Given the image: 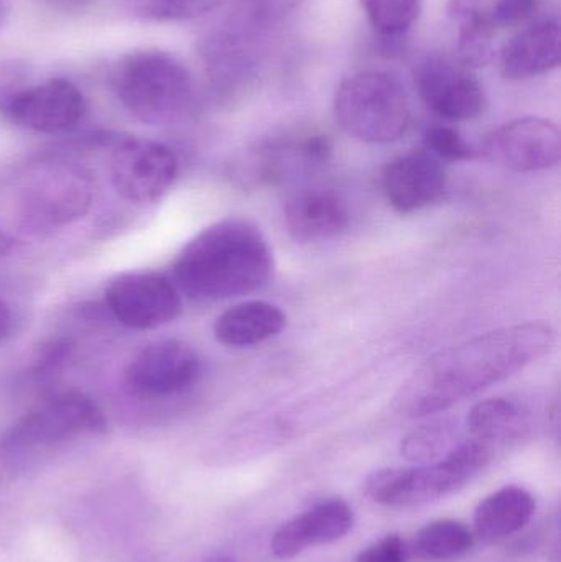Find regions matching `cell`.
<instances>
[{
	"mask_svg": "<svg viewBox=\"0 0 561 562\" xmlns=\"http://www.w3.org/2000/svg\"><path fill=\"white\" fill-rule=\"evenodd\" d=\"M553 344V327L542 321H530L441 350L404 383L397 396L399 409L411 418L447 412L523 372L546 357Z\"/></svg>",
	"mask_w": 561,
	"mask_h": 562,
	"instance_id": "obj_1",
	"label": "cell"
},
{
	"mask_svg": "<svg viewBox=\"0 0 561 562\" xmlns=\"http://www.w3.org/2000/svg\"><path fill=\"white\" fill-rule=\"evenodd\" d=\"M272 272L273 254L262 231L231 217L183 247L173 263V283L190 300L213 303L260 290Z\"/></svg>",
	"mask_w": 561,
	"mask_h": 562,
	"instance_id": "obj_2",
	"label": "cell"
},
{
	"mask_svg": "<svg viewBox=\"0 0 561 562\" xmlns=\"http://www.w3.org/2000/svg\"><path fill=\"white\" fill-rule=\"evenodd\" d=\"M493 454L494 448L486 442L467 438L428 464L375 471L366 481V494L384 507L430 504L467 487L490 465Z\"/></svg>",
	"mask_w": 561,
	"mask_h": 562,
	"instance_id": "obj_3",
	"label": "cell"
},
{
	"mask_svg": "<svg viewBox=\"0 0 561 562\" xmlns=\"http://www.w3.org/2000/svg\"><path fill=\"white\" fill-rule=\"evenodd\" d=\"M333 112L341 131L364 144H392L411 124L407 92L384 71H359L346 78L336 89Z\"/></svg>",
	"mask_w": 561,
	"mask_h": 562,
	"instance_id": "obj_4",
	"label": "cell"
},
{
	"mask_svg": "<svg viewBox=\"0 0 561 562\" xmlns=\"http://www.w3.org/2000/svg\"><path fill=\"white\" fill-rule=\"evenodd\" d=\"M115 89L138 121L167 125L180 121L193 102V81L183 63L165 52L128 56L119 69Z\"/></svg>",
	"mask_w": 561,
	"mask_h": 562,
	"instance_id": "obj_5",
	"label": "cell"
},
{
	"mask_svg": "<svg viewBox=\"0 0 561 562\" xmlns=\"http://www.w3.org/2000/svg\"><path fill=\"white\" fill-rule=\"evenodd\" d=\"M108 429L102 409L82 393H63L23 416L3 438V448L26 449L56 445Z\"/></svg>",
	"mask_w": 561,
	"mask_h": 562,
	"instance_id": "obj_6",
	"label": "cell"
},
{
	"mask_svg": "<svg viewBox=\"0 0 561 562\" xmlns=\"http://www.w3.org/2000/svg\"><path fill=\"white\" fill-rule=\"evenodd\" d=\"M200 353L183 340H158L135 353L125 369V386L145 400L167 398L190 390L201 376Z\"/></svg>",
	"mask_w": 561,
	"mask_h": 562,
	"instance_id": "obj_7",
	"label": "cell"
},
{
	"mask_svg": "<svg viewBox=\"0 0 561 562\" xmlns=\"http://www.w3.org/2000/svg\"><path fill=\"white\" fill-rule=\"evenodd\" d=\"M89 175L69 165H48L30 175L23 187V211L33 224L65 226L85 216L91 206Z\"/></svg>",
	"mask_w": 561,
	"mask_h": 562,
	"instance_id": "obj_8",
	"label": "cell"
},
{
	"mask_svg": "<svg viewBox=\"0 0 561 562\" xmlns=\"http://www.w3.org/2000/svg\"><path fill=\"white\" fill-rule=\"evenodd\" d=\"M105 304L131 329H157L177 319L181 296L173 281L160 273L131 272L108 284Z\"/></svg>",
	"mask_w": 561,
	"mask_h": 562,
	"instance_id": "obj_9",
	"label": "cell"
},
{
	"mask_svg": "<svg viewBox=\"0 0 561 562\" xmlns=\"http://www.w3.org/2000/svg\"><path fill=\"white\" fill-rule=\"evenodd\" d=\"M415 88L424 104L445 121H474L486 111L480 79L467 66L441 56H430L417 66Z\"/></svg>",
	"mask_w": 561,
	"mask_h": 562,
	"instance_id": "obj_10",
	"label": "cell"
},
{
	"mask_svg": "<svg viewBox=\"0 0 561 562\" xmlns=\"http://www.w3.org/2000/svg\"><path fill=\"white\" fill-rule=\"evenodd\" d=\"M481 150L487 160L519 173L550 170L560 164V128L542 117L516 119L494 128Z\"/></svg>",
	"mask_w": 561,
	"mask_h": 562,
	"instance_id": "obj_11",
	"label": "cell"
},
{
	"mask_svg": "<svg viewBox=\"0 0 561 562\" xmlns=\"http://www.w3.org/2000/svg\"><path fill=\"white\" fill-rule=\"evenodd\" d=\"M111 181L125 201L135 204L160 200L178 173L177 155L164 144L125 140L111 158Z\"/></svg>",
	"mask_w": 561,
	"mask_h": 562,
	"instance_id": "obj_12",
	"label": "cell"
},
{
	"mask_svg": "<svg viewBox=\"0 0 561 562\" xmlns=\"http://www.w3.org/2000/svg\"><path fill=\"white\" fill-rule=\"evenodd\" d=\"M5 112L23 127L59 134L79 124L85 114V98L71 81L56 78L12 95L7 101Z\"/></svg>",
	"mask_w": 561,
	"mask_h": 562,
	"instance_id": "obj_13",
	"label": "cell"
},
{
	"mask_svg": "<svg viewBox=\"0 0 561 562\" xmlns=\"http://www.w3.org/2000/svg\"><path fill=\"white\" fill-rule=\"evenodd\" d=\"M381 183L394 211L412 214L444 198L448 177L444 164L424 148L392 160L384 168Z\"/></svg>",
	"mask_w": 561,
	"mask_h": 562,
	"instance_id": "obj_14",
	"label": "cell"
},
{
	"mask_svg": "<svg viewBox=\"0 0 561 562\" xmlns=\"http://www.w3.org/2000/svg\"><path fill=\"white\" fill-rule=\"evenodd\" d=\"M355 525V512L341 498L322 502L283 524L273 535L272 554L290 561L310 548L335 543L345 538Z\"/></svg>",
	"mask_w": 561,
	"mask_h": 562,
	"instance_id": "obj_15",
	"label": "cell"
},
{
	"mask_svg": "<svg viewBox=\"0 0 561 562\" xmlns=\"http://www.w3.org/2000/svg\"><path fill=\"white\" fill-rule=\"evenodd\" d=\"M560 20H537L514 35L501 53V71L510 81H526L560 66Z\"/></svg>",
	"mask_w": 561,
	"mask_h": 562,
	"instance_id": "obj_16",
	"label": "cell"
},
{
	"mask_svg": "<svg viewBox=\"0 0 561 562\" xmlns=\"http://www.w3.org/2000/svg\"><path fill=\"white\" fill-rule=\"evenodd\" d=\"M348 223L345 203L328 190L300 191L285 207L287 231L300 244L335 239Z\"/></svg>",
	"mask_w": 561,
	"mask_h": 562,
	"instance_id": "obj_17",
	"label": "cell"
},
{
	"mask_svg": "<svg viewBox=\"0 0 561 562\" xmlns=\"http://www.w3.org/2000/svg\"><path fill=\"white\" fill-rule=\"evenodd\" d=\"M536 507V498L527 488L506 485L478 505L471 531L481 543H500L523 531L532 520Z\"/></svg>",
	"mask_w": 561,
	"mask_h": 562,
	"instance_id": "obj_18",
	"label": "cell"
},
{
	"mask_svg": "<svg viewBox=\"0 0 561 562\" xmlns=\"http://www.w3.org/2000/svg\"><path fill=\"white\" fill-rule=\"evenodd\" d=\"M287 326V316L276 304L246 301L224 311L214 323V337L227 347H253L272 339Z\"/></svg>",
	"mask_w": 561,
	"mask_h": 562,
	"instance_id": "obj_19",
	"label": "cell"
},
{
	"mask_svg": "<svg viewBox=\"0 0 561 562\" xmlns=\"http://www.w3.org/2000/svg\"><path fill=\"white\" fill-rule=\"evenodd\" d=\"M448 15L458 26L457 56L467 68L490 65L496 55L490 9L484 0H450Z\"/></svg>",
	"mask_w": 561,
	"mask_h": 562,
	"instance_id": "obj_20",
	"label": "cell"
},
{
	"mask_svg": "<svg viewBox=\"0 0 561 562\" xmlns=\"http://www.w3.org/2000/svg\"><path fill=\"white\" fill-rule=\"evenodd\" d=\"M470 438L491 448L519 438L526 429V415L519 403L509 398H487L471 408L467 419Z\"/></svg>",
	"mask_w": 561,
	"mask_h": 562,
	"instance_id": "obj_21",
	"label": "cell"
},
{
	"mask_svg": "<svg viewBox=\"0 0 561 562\" xmlns=\"http://www.w3.org/2000/svg\"><path fill=\"white\" fill-rule=\"evenodd\" d=\"M476 544L473 531L463 521H430L425 525L415 538V551L424 561L450 562L467 557Z\"/></svg>",
	"mask_w": 561,
	"mask_h": 562,
	"instance_id": "obj_22",
	"label": "cell"
},
{
	"mask_svg": "<svg viewBox=\"0 0 561 562\" xmlns=\"http://www.w3.org/2000/svg\"><path fill=\"white\" fill-rule=\"evenodd\" d=\"M457 423L435 422L420 426L402 439L401 454L415 464H428L444 458L458 445Z\"/></svg>",
	"mask_w": 561,
	"mask_h": 562,
	"instance_id": "obj_23",
	"label": "cell"
},
{
	"mask_svg": "<svg viewBox=\"0 0 561 562\" xmlns=\"http://www.w3.org/2000/svg\"><path fill=\"white\" fill-rule=\"evenodd\" d=\"M369 23L379 35L397 38L420 19L424 0H359Z\"/></svg>",
	"mask_w": 561,
	"mask_h": 562,
	"instance_id": "obj_24",
	"label": "cell"
},
{
	"mask_svg": "<svg viewBox=\"0 0 561 562\" xmlns=\"http://www.w3.org/2000/svg\"><path fill=\"white\" fill-rule=\"evenodd\" d=\"M424 145L428 154L434 155L440 161H451V164L473 160L476 155L461 132L451 125L428 127L424 135Z\"/></svg>",
	"mask_w": 561,
	"mask_h": 562,
	"instance_id": "obj_25",
	"label": "cell"
},
{
	"mask_svg": "<svg viewBox=\"0 0 561 562\" xmlns=\"http://www.w3.org/2000/svg\"><path fill=\"white\" fill-rule=\"evenodd\" d=\"M542 0H497L490 10L491 22L496 29H509L529 23L539 12Z\"/></svg>",
	"mask_w": 561,
	"mask_h": 562,
	"instance_id": "obj_26",
	"label": "cell"
},
{
	"mask_svg": "<svg viewBox=\"0 0 561 562\" xmlns=\"http://www.w3.org/2000/svg\"><path fill=\"white\" fill-rule=\"evenodd\" d=\"M408 551L401 535H388L359 553L356 562H407Z\"/></svg>",
	"mask_w": 561,
	"mask_h": 562,
	"instance_id": "obj_27",
	"label": "cell"
},
{
	"mask_svg": "<svg viewBox=\"0 0 561 562\" xmlns=\"http://www.w3.org/2000/svg\"><path fill=\"white\" fill-rule=\"evenodd\" d=\"M220 0H154V10L165 19H190L213 9Z\"/></svg>",
	"mask_w": 561,
	"mask_h": 562,
	"instance_id": "obj_28",
	"label": "cell"
},
{
	"mask_svg": "<svg viewBox=\"0 0 561 562\" xmlns=\"http://www.w3.org/2000/svg\"><path fill=\"white\" fill-rule=\"evenodd\" d=\"M69 352H71V346L66 340H53L46 344L33 363V372L40 376L52 375L66 362Z\"/></svg>",
	"mask_w": 561,
	"mask_h": 562,
	"instance_id": "obj_29",
	"label": "cell"
},
{
	"mask_svg": "<svg viewBox=\"0 0 561 562\" xmlns=\"http://www.w3.org/2000/svg\"><path fill=\"white\" fill-rule=\"evenodd\" d=\"M12 330V313L9 306L0 300V340L5 339Z\"/></svg>",
	"mask_w": 561,
	"mask_h": 562,
	"instance_id": "obj_30",
	"label": "cell"
},
{
	"mask_svg": "<svg viewBox=\"0 0 561 562\" xmlns=\"http://www.w3.org/2000/svg\"><path fill=\"white\" fill-rule=\"evenodd\" d=\"M13 250V240L10 239L9 236H7L5 233H2L0 231V259H3V257L9 256L10 252Z\"/></svg>",
	"mask_w": 561,
	"mask_h": 562,
	"instance_id": "obj_31",
	"label": "cell"
},
{
	"mask_svg": "<svg viewBox=\"0 0 561 562\" xmlns=\"http://www.w3.org/2000/svg\"><path fill=\"white\" fill-rule=\"evenodd\" d=\"M206 562H239L236 560V558L231 557H216L211 558V560H207Z\"/></svg>",
	"mask_w": 561,
	"mask_h": 562,
	"instance_id": "obj_32",
	"label": "cell"
}]
</instances>
